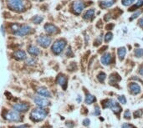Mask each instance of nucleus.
<instances>
[{"label": "nucleus", "mask_w": 143, "mask_h": 128, "mask_svg": "<svg viewBox=\"0 0 143 128\" xmlns=\"http://www.w3.org/2000/svg\"><path fill=\"white\" fill-rule=\"evenodd\" d=\"M96 101V98L93 95H90V94H87L86 96H85V103L87 104V105H90V104L95 102Z\"/></svg>", "instance_id": "obj_19"}, {"label": "nucleus", "mask_w": 143, "mask_h": 128, "mask_svg": "<svg viewBox=\"0 0 143 128\" xmlns=\"http://www.w3.org/2000/svg\"><path fill=\"white\" fill-rule=\"evenodd\" d=\"M112 38H113L112 33L109 32V33H107V34L105 35V38H104V40H105V43H108V42H110L111 40H112Z\"/></svg>", "instance_id": "obj_25"}, {"label": "nucleus", "mask_w": 143, "mask_h": 128, "mask_svg": "<svg viewBox=\"0 0 143 128\" xmlns=\"http://www.w3.org/2000/svg\"><path fill=\"white\" fill-rule=\"evenodd\" d=\"M66 55L68 56V57H71V56H72V51H71V49H70V48H69L68 50H67Z\"/></svg>", "instance_id": "obj_37"}, {"label": "nucleus", "mask_w": 143, "mask_h": 128, "mask_svg": "<svg viewBox=\"0 0 143 128\" xmlns=\"http://www.w3.org/2000/svg\"><path fill=\"white\" fill-rule=\"evenodd\" d=\"M94 115H95V116H100V108H99L98 106H95V107Z\"/></svg>", "instance_id": "obj_33"}, {"label": "nucleus", "mask_w": 143, "mask_h": 128, "mask_svg": "<svg viewBox=\"0 0 143 128\" xmlns=\"http://www.w3.org/2000/svg\"><path fill=\"white\" fill-rule=\"evenodd\" d=\"M129 89H130V92L131 94H133V95H138L141 90L140 85L137 84L136 82H133V83H131V84H130Z\"/></svg>", "instance_id": "obj_11"}, {"label": "nucleus", "mask_w": 143, "mask_h": 128, "mask_svg": "<svg viewBox=\"0 0 143 128\" xmlns=\"http://www.w3.org/2000/svg\"><path fill=\"white\" fill-rule=\"evenodd\" d=\"M1 31H2L3 35H4V25L1 26Z\"/></svg>", "instance_id": "obj_40"}, {"label": "nucleus", "mask_w": 143, "mask_h": 128, "mask_svg": "<svg viewBox=\"0 0 143 128\" xmlns=\"http://www.w3.org/2000/svg\"><path fill=\"white\" fill-rule=\"evenodd\" d=\"M17 128H27V126H25V125H24V126H18Z\"/></svg>", "instance_id": "obj_42"}, {"label": "nucleus", "mask_w": 143, "mask_h": 128, "mask_svg": "<svg viewBox=\"0 0 143 128\" xmlns=\"http://www.w3.org/2000/svg\"><path fill=\"white\" fill-rule=\"evenodd\" d=\"M34 103L40 107H46L50 105V102L46 97H40V96H35L33 98Z\"/></svg>", "instance_id": "obj_7"}, {"label": "nucleus", "mask_w": 143, "mask_h": 128, "mask_svg": "<svg viewBox=\"0 0 143 128\" xmlns=\"http://www.w3.org/2000/svg\"><path fill=\"white\" fill-rule=\"evenodd\" d=\"M95 16V9H90L89 10H87L84 14V19L86 20H90L92 19Z\"/></svg>", "instance_id": "obj_18"}, {"label": "nucleus", "mask_w": 143, "mask_h": 128, "mask_svg": "<svg viewBox=\"0 0 143 128\" xmlns=\"http://www.w3.org/2000/svg\"><path fill=\"white\" fill-rule=\"evenodd\" d=\"M105 78H106V75L105 74V73L104 72H100V74L98 75V76H97V79H98V80L100 82H104V80H105Z\"/></svg>", "instance_id": "obj_24"}, {"label": "nucleus", "mask_w": 143, "mask_h": 128, "mask_svg": "<svg viewBox=\"0 0 143 128\" xmlns=\"http://www.w3.org/2000/svg\"><path fill=\"white\" fill-rule=\"evenodd\" d=\"M140 75H143V67L141 68V70H140Z\"/></svg>", "instance_id": "obj_41"}, {"label": "nucleus", "mask_w": 143, "mask_h": 128, "mask_svg": "<svg viewBox=\"0 0 143 128\" xmlns=\"http://www.w3.org/2000/svg\"><path fill=\"white\" fill-rule=\"evenodd\" d=\"M101 60V63L104 65H108L111 64V53H106L105 54H103V56L101 57L100 59Z\"/></svg>", "instance_id": "obj_16"}, {"label": "nucleus", "mask_w": 143, "mask_h": 128, "mask_svg": "<svg viewBox=\"0 0 143 128\" xmlns=\"http://www.w3.org/2000/svg\"><path fill=\"white\" fill-rule=\"evenodd\" d=\"M117 53H118L119 59H121V60H122V59L125 58L126 54V48H125V47H121V48L118 49Z\"/></svg>", "instance_id": "obj_20"}, {"label": "nucleus", "mask_w": 143, "mask_h": 128, "mask_svg": "<svg viewBox=\"0 0 143 128\" xmlns=\"http://www.w3.org/2000/svg\"><path fill=\"white\" fill-rule=\"evenodd\" d=\"M52 42V40L50 37L45 35H40L37 38V43L40 44V46L44 47V48H47Z\"/></svg>", "instance_id": "obj_6"}, {"label": "nucleus", "mask_w": 143, "mask_h": 128, "mask_svg": "<svg viewBox=\"0 0 143 128\" xmlns=\"http://www.w3.org/2000/svg\"><path fill=\"white\" fill-rule=\"evenodd\" d=\"M139 25L141 26V28H143V17L141 18V19L139 20Z\"/></svg>", "instance_id": "obj_38"}, {"label": "nucleus", "mask_w": 143, "mask_h": 128, "mask_svg": "<svg viewBox=\"0 0 143 128\" xmlns=\"http://www.w3.org/2000/svg\"><path fill=\"white\" fill-rule=\"evenodd\" d=\"M131 111H130L129 110H126V111L124 112V118L127 119V120H130L131 119Z\"/></svg>", "instance_id": "obj_29"}, {"label": "nucleus", "mask_w": 143, "mask_h": 128, "mask_svg": "<svg viewBox=\"0 0 143 128\" xmlns=\"http://www.w3.org/2000/svg\"><path fill=\"white\" fill-rule=\"evenodd\" d=\"M47 116V111L45 109L42 108H36L33 110L30 115V118L33 121L38 122L40 121H43L45 118V116Z\"/></svg>", "instance_id": "obj_2"}, {"label": "nucleus", "mask_w": 143, "mask_h": 128, "mask_svg": "<svg viewBox=\"0 0 143 128\" xmlns=\"http://www.w3.org/2000/svg\"><path fill=\"white\" fill-rule=\"evenodd\" d=\"M72 9L73 12L75 14H81V12L83 11V9H85V4L82 1H76L72 5Z\"/></svg>", "instance_id": "obj_8"}, {"label": "nucleus", "mask_w": 143, "mask_h": 128, "mask_svg": "<svg viewBox=\"0 0 143 128\" xmlns=\"http://www.w3.org/2000/svg\"><path fill=\"white\" fill-rule=\"evenodd\" d=\"M141 114H142V111H141V110H139V111H136L134 113V116H135V117H141Z\"/></svg>", "instance_id": "obj_35"}, {"label": "nucleus", "mask_w": 143, "mask_h": 128, "mask_svg": "<svg viewBox=\"0 0 143 128\" xmlns=\"http://www.w3.org/2000/svg\"><path fill=\"white\" fill-rule=\"evenodd\" d=\"M14 57L17 60H23L26 59V53L23 50H17L14 53Z\"/></svg>", "instance_id": "obj_17"}, {"label": "nucleus", "mask_w": 143, "mask_h": 128, "mask_svg": "<svg viewBox=\"0 0 143 128\" xmlns=\"http://www.w3.org/2000/svg\"><path fill=\"white\" fill-rule=\"evenodd\" d=\"M90 119H85L84 121H83V125H84V126H90Z\"/></svg>", "instance_id": "obj_36"}, {"label": "nucleus", "mask_w": 143, "mask_h": 128, "mask_svg": "<svg viewBox=\"0 0 143 128\" xmlns=\"http://www.w3.org/2000/svg\"><path fill=\"white\" fill-rule=\"evenodd\" d=\"M45 30L46 33L49 34V35H54L59 31L58 28L52 23H46L45 25Z\"/></svg>", "instance_id": "obj_12"}, {"label": "nucleus", "mask_w": 143, "mask_h": 128, "mask_svg": "<svg viewBox=\"0 0 143 128\" xmlns=\"http://www.w3.org/2000/svg\"><path fill=\"white\" fill-rule=\"evenodd\" d=\"M102 106L103 108H110L116 115L119 116L120 113L121 112L122 109L121 107L119 106L117 101L114 99H108V100L103 101H102Z\"/></svg>", "instance_id": "obj_1"}, {"label": "nucleus", "mask_w": 143, "mask_h": 128, "mask_svg": "<svg viewBox=\"0 0 143 128\" xmlns=\"http://www.w3.org/2000/svg\"><path fill=\"white\" fill-rule=\"evenodd\" d=\"M142 5H143V0H138V2H137L136 4L134 5L133 9H131V10H134V9H136V8H139V7L142 6Z\"/></svg>", "instance_id": "obj_31"}, {"label": "nucleus", "mask_w": 143, "mask_h": 128, "mask_svg": "<svg viewBox=\"0 0 143 128\" xmlns=\"http://www.w3.org/2000/svg\"><path fill=\"white\" fill-rule=\"evenodd\" d=\"M135 56L137 58H141L143 56V49H136L135 50Z\"/></svg>", "instance_id": "obj_23"}, {"label": "nucleus", "mask_w": 143, "mask_h": 128, "mask_svg": "<svg viewBox=\"0 0 143 128\" xmlns=\"http://www.w3.org/2000/svg\"><path fill=\"white\" fill-rule=\"evenodd\" d=\"M118 101H120V102H121V104H126V97H125L124 95H120V96H118Z\"/></svg>", "instance_id": "obj_30"}, {"label": "nucleus", "mask_w": 143, "mask_h": 128, "mask_svg": "<svg viewBox=\"0 0 143 128\" xmlns=\"http://www.w3.org/2000/svg\"><path fill=\"white\" fill-rule=\"evenodd\" d=\"M28 52L31 55L33 56H38L40 54V50L38 47H36L35 45H29L28 48Z\"/></svg>", "instance_id": "obj_15"}, {"label": "nucleus", "mask_w": 143, "mask_h": 128, "mask_svg": "<svg viewBox=\"0 0 143 128\" xmlns=\"http://www.w3.org/2000/svg\"><path fill=\"white\" fill-rule=\"evenodd\" d=\"M80 101H81V96H80V95H78L77 102H78V103H80Z\"/></svg>", "instance_id": "obj_39"}, {"label": "nucleus", "mask_w": 143, "mask_h": 128, "mask_svg": "<svg viewBox=\"0 0 143 128\" xmlns=\"http://www.w3.org/2000/svg\"><path fill=\"white\" fill-rule=\"evenodd\" d=\"M117 77H119V75L117 74H116V76H114V74L111 75L110 76V81H109V82H110V84L113 85L114 83L117 82Z\"/></svg>", "instance_id": "obj_26"}, {"label": "nucleus", "mask_w": 143, "mask_h": 128, "mask_svg": "<svg viewBox=\"0 0 143 128\" xmlns=\"http://www.w3.org/2000/svg\"><path fill=\"white\" fill-rule=\"evenodd\" d=\"M121 128H136L133 125H131V124H127V123H125L124 125H122Z\"/></svg>", "instance_id": "obj_34"}, {"label": "nucleus", "mask_w": 143, "mask_h": 128, "mask_svg": "<svg viewBox=\"0 0 143 128\" xmlns=\"http://www.w3.org/2000/svg\"><path fill=\"white\" fill-rule=\"evenodd\" d=\"M35 60L33 59V58H30V59H28L27 60H26V64L28 65H33L35 63Z\"/></svg>", "instance_id": "obj_32"}, {"label": "nucleus", "mask_w": 143, "mask_h": 128, "mask_svg": "<svg viewBox=\"0 0 143 128\" xmlns=\"http://www.w3.org/2000/svg\"><path fill=\"white\" fill-rule=\"evenodd\" d=\"M13 108H14V111L17 112H25L29 109V105L26 103H18L14 105Z\"/></svg>", "instance_id": "obj_10"}, {"label": "nucleus", "mask_w": 143, "mask_h": 128, "mask_svg": "<svg viewBox=\"0 0 143 128\" xmlns=\"http://www.w3.org/2000/svg\"><path fill=\"white\" fill-rule=\"evenodd\" d=\"M5 118L10 121H22L21 116L17 113V111H9L5 116Z\"/></svg>", "instance_id": "obj_9"}, {"label": "nucleus", "mask_w": 143, "mask_h": 128, "mask_svg": "<svg viewBox=\"0 0 143 128\" xmlns=\"http://www.w3.org/2000/svg\"><path fill=\"white\" fill-rule=\"evenodd\" d=\"M57 83L59 85H61L64 90H65L67 87V78L65 75H59V76L57 77Z\"/></svg>", "instance_id": "obj_13"}, {"label": "nucleus", "mask_w": 143, "mask_h": 128, "mask_svg": "<svg viewBox=\"0 0 143 128\" xmlns=\"http://www.w3.org/2000/svg\"><path fill=\"white\" fill-rule=\"evenodd\" d=\"M141 13H142V10H138V11H136L133 15H132L131 18H130V20H131V21H132V20H133V19H136L137 17H139V15L141 14Z\"/></svg>", "instance_id": "obj_28"}, {"label": "nucleus", "mask_w": 143, "mask_h": 128, "mask_svg": "<svg viewBox=\"0 0 143 128\" xmlns=\"http://www.w3.org/2000/svg\"><path fill=\"white\" fill-rule=\"evenodd\" d=\"M31 32H32V28L29 25H22L19 26V28L14 34L19 37H23V36L29 35Z\"/></svg>", "instance_id": "obj_5"}, {"label": "nucleus", "mask_w": 143, "mask_h": 128, "mask_svg": "<svg viewBox=\"0 0 143 128\" xmlns=\"http://www.w3.org/2000/svg\"><path fill=\"white\" fill-rule=\"evenodd\" d=\"M114 4H115V1H114V0H107V1L100 2V6L101 8H110Z\"/></svg>", "instance_id": "obj_21"}, {"label": "nucleus", "mask_w": 143, "mask_h": 128, "mask_svg": "<svg viewBox=\"0 0 143 128\" xmlns=\"http://www.w3.org/2000/svg\"><path fill=\"white\" fill-rule=\"evenodd\" d=\"M37 92L39 95H40L43 97H46V98H49L51 97V93L49 92V90L48 89H46L45 87H40L37 90Z\"/></svg>", "instance_id": "obj_14"}, {"label": "nucleus", "mask_w": 143, "mask_h": 128, "mask_svg": "<svg viewBox=\"0 0 143 128\" xmlns=\"http://www.w3.org/2000/svg\"><path fill=\"white\" fill-rule=\"evenodd\" d=\"M43 20H44V18L41 16H34L32 19L33 23H34L35 24H39V23H40Z\"/></svg>", "instance_id": "obj_22"}, {"label": "nucleus", "mask_w": 143, "mask_h": 128, "mask_svg": "<svg viewBox=\"0 0 143 128\" xmlns=\"http://www.w3.org/2000/svg\"><path fill=\"white\" fill-rule=\"evenodd\" d=\"M66 46V42L64 40H58L54 43L52 46V52L55 54H60Z\"/></svg>", "instance_id": "obj_4"}, {"label": "nucleus", "mask_w": 143, "mask_h": 128, "mask_svg": "<svg viewBox=\"0 0 143 128\" xmlns=\"http://www.w3.org/2000/svg\"><path fill=\"white\" fill-rule=\"evenodd\" d=\"M8 6L14 11L24 12L25 9V2L24 0H9Z\"/></svg>", "instance_id": "obj_3"}, {"label": "nucleus", "mask_w": 143, "mask_h": 128, "mask_svg": "<svg viewBox=\"0 0 143 128\" xmlns=\"http://www.w3.org/2000/svg\"><path fill=\"white\" fill-rule=\"evenodd\" d=\"M135 0H122V4L124 6H130V5L133 4Z\"/></svg>", "instance_id": "obj_27"}]
</instances>
